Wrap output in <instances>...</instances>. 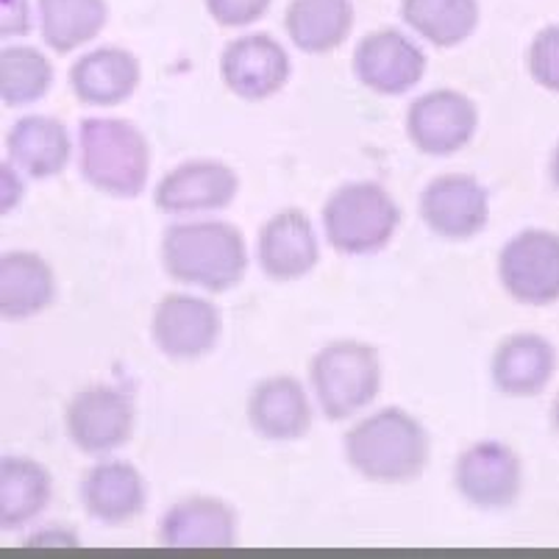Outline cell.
<instances>
[{
	"label": "cell",
	"mask_w": 559,
	"mask_h": 559,
	"mask_svg": "<svg viewBox=\"0 0 559 559\" xmlns=\"http://www.w3.org/2000/svg\"><path fill=\"white\" fill-rule=\"evenodd\" d=\"M345 460L376 485H406L426 471L429 435L399 406L376 412L345 435Z\"/></svg>",
	"instance_id": "cell-1"
},
{
	"label": "cell",
	"mask_w": 559,
	"mask_h": 559,
	"mask_svg": "<svg viewBox=\"0 0 559 559\" xmlns=\"http://www.w3.org/2000/svg\"><path fill=\"white\" fill-rule=\"evenodd\" d=\"M162 262L176 282L206 293H226L246 276L248 248L231 223H176L162 237Z\"/></svg>",
	"instance_id": "cell-2"
},
{
	"label": "cell",
	"mask_w": 559,
	"mask_h": 559,
	"mask_svg": "<svg viewBox=\"0 0 559 559\" xmlns=\"http://www.w3.org/2000/svg\"><path fill=\"white\" fill-rule=\"evenodd\" d=\"M81 176L98 192L136 198L151 173V145L136 126L120 117H86L79 129Z\"/></svg>",
	"instance_id": "cell-3"
},
{
	"label": "cell",
	"mask_w": 559,
	"mask_h": 559,
	"mask_svg": "<svg viewBox=\"0 0 559 559\" xmlns=\"http://www.w3.org/2000/svg\"><path fill=\"white\" fill-rule=\"evenodd\" d=\"M399 223V203L376 181L340 187L323 206L329 246L345 257H365L388 248Z\"/></svg>",
	"instance_id": "cell-4"
},
{
	"label": "cell",
	"mask_w": 559,
	"mask_h": 559,
	"mask_svg": "<svg viewBox=\"0 0 559 559\" xmlns=\"http://www.w3.org/2000/svg\"><path fill=\"white\" fill-rule=\"evenodd\" d=\"M314 395L329 420H345L373 404L381 390V362L373 345L337 340L314 354L309 365Z\"/></svg>",
	"instance_id": "cell-5"
},
{
	"label": "cell",
	"mask_w": 559,
	"mask_h": 559,
	"mask_svg": "<svg viewBox=\"0 0 559 559\" xmlns=\"http://www.w3.org/2000/svg\"><path fill=\"white\" fill-rule=\"evenodd\" d=\"M498 278L507 296L526 307L559 301V234L526 228L515 234L498 257Z\"/></svg>",
	"instance_id": "cell-6"
},
{
	"label": "cell",
	"mask_w": 559,
	"mask_h": 559,
	"mask_svg": "<svg viewBox=\"0 0 559 559\" xmlns=\"http://www.w3.org/2000/svg\"><path fill=\"white\" fill-rule=\"evenodd\" d=\"M64 426L79 451L109 454L123 449L134 435V404L123 390L93 384L73 395L64 409Z\"/></svg>",
	"instance_id": "cell-7"
},
{
	"label": "cell",
	"mask_w": 559,
	"mask_h": 559,
	"mask_svg": "<svg viewBox=\"0 0 559 559\" xmlns=\"http://www.w3.org/2000/svg\"><path fill=\"white\" fill-rule=\"evenodd\" d=\"M479 109L456 90H431L412 100L406 111V134L420 154L451 156L474 140Z\"/></svg>",
	"instance_id": "cell-8"
},
{
	"label": "cell",
	"mask_w": 559,
	"mask_h": 559,
	"mask_svg": "<svg viewBox=\"0 0 559 559\" xmlns=\"http://www.w3.org/2000/svg\"><path fill=\"white\" fill-rule=\"evenodd\" d=\"M454 487L467 504L481 510L515 504L523 487L521 456L496 440L471 445L454 465Z\"/></svg>",
	"instance_id": "cell-9"
},
{
	"label": "cell",
	"mask_w": 559,
	"mask_h": 559,
	"mask_svg": "<svg viewBox=\"0 0 559 559\" xmlns=\"http://www.w3.org/2000/svg\"><path fill=\"white\" fill-rule=\"evenodd\" d=\"M221 79L242 100H267L289 81V56L267 34H246L223 48Z\"/></svg>",
	"instance_id": "cell-10"
},
{
	"label": "cell",
	"mask_w": 559,
	"mask_h": 559,
	"mask_svg": "<svg viewBox=\"0 0 559 559\" xmlns=\"http://www.w3.org/2000/svg\"><path fill=\"white\" fill-rule=\"evenodd\" d=\"M221 312L206 298L170 293L162 298L151 318L156 348L170 359H198L210 354L221 337Z\"/></svg>",
	"instance_id": "cell-11"
},
{
	"label": "cell",
	"mask_w": 559,
	"mask_h": 559,
	"mask_svg": "<svg viewBox=\"0 0 559 559\" xmlns=\"http://www.w3.org/2000/svg\"><path fill=\"white\" fill-rule=\"evenodd\" d=\"M420 217L445 240H471L490 221L487 190L467 173H443L420 192Z\"/></svg>",
	"instance_id": "cell-12"
},
{
	"label": "cell",
	"mask_w": 559,
	"mask_h": 559,
	"mask_svg": "<svg viewBox=\"0 0 559 559\" xmlns=\"http://www.w3.org/2000/svg\"><path fill=\"white\" fill-rule=\"evenodd\" d=\"M354 73L376 95H404L426 73V53L406 34L379 28L354 50Z\"/></svg>",
	"instance_id": "cell-13"
},
{
	"label": "cell",
	"mask_w": 559,
	"mask_h": 559,
	"mask_svg": "<svg viewBox=\"0 0 559 559\" xmlns=\"http://www.w3.org/2000/svg\"><path fill=\"white\" fill-rule=\"evenodd\" d=\"M240 192V179L226 162L195 159L173 167L156 185L154 203L165 215L226 210Z\"/></svg>",
	"instance_id": "cell-14"
},
{
	"label": "cell",
	"mask_w": 559,
	"mask_h": 559,
	"mask_svg": "<svg viewBox=\"0 0 559 559\" xmlns=\"http://www.w3.org/2000/svg\"><path fill=\"white\" fill-rule=\"evenodd\" d=\"M259 264L273 282H298L318 264V237L301 210L273 215L259 231Z\"/></svg>",
	"instance_id": "cell-15"
},
{
	"label": "cell",
	"mask_w": 559,
	"mask_h": 559,
	"mask_svg": "<svg viewBox=\"0 0 559 559\" xmlns=\"http://www.w3.org/2000/svg\"><path fill=\"white\" fill-rule=\"evenodd\" d=\"M159 540L167 548H231L237 543V515L221 498H185L162 515Z\"/></svg>",
	"instance_id": "cell-16"
},
{
	"label": "cell",
	"mask_w": 559,
	"mask_h": 559,
	"mask_svg": "<svg viewBox=\"0 0 559 559\" xmlns=\"http://www.w3.org/2000/svg\"><path fill=\"white\" fill-rule=\"evenodd\" d=\"M248 420L264 440H301L312 426L307 390L293 376H271L259 381L248 399Z\"/></svg>",
	"instance_id": "cell-17"
},
{
	"label": "cell",
	"mask_w": 559,
	"mask_h": 559,
	"mask_svg": "<svg viewBox=\"0 0 559 559\" xmlns=\"http://www.w3.org/2000/svg\"><path fill=\"white\" fill-rule=\"evenodd\" d=\"M557 373V350L540 334H512L492 354V381L512 399H535Z\"/></svg>",
	"instance_id": "cell-18"
},
{
	"label": "cell",
	"mask_w": 559,
	"mask_h": 559,
	"mask_svg": "<svg viewBox=\"0 0 559 559\" xmlns=\"http://www.w3.org/2000/svg\"><path fill=\"white\" fill-rule=\"evenodd\" d=\"M81 504L95 521L123 526L145 510V481L129 462H100L81 481Z\"/></svg>",
	"instance_id": "cell-19"
},
{
	"label": "cell",
	"mask_w": 559,
	"mask_h": 559,
	"mask_svg": "<svg viewBox=\"0 0 559 559\" xmlns=\"http://www.w3.org/2000/svg\"><path fill=\"white\" fill-rule=\"evenodd\" d=\"M140 62L123 48H98L70 68L75 98L90 106H117L140 86Z\"/></svg>",
	"instance_id": "cell-20"
},
{
	"label": "cell",
	"mask_w": 559,
	"mask_h": 559,
	"mask_svg": "<svg viewBox=\"0 0 559 559\" xmlns=\"http://www.w3.org/2000/svg\"><path fill=\"white\" fill-rule=\"evenodd\" d=\"M56 278L39 253L7 251L0 259V314L12 323L37 318L53 304Z\"/></svg>",
	"instance_id": "cell-21"
},
{
	"label": "cell",
	"mask_w": 559,
	"mask_h": 559,
	"mask_svg": "<svg viewBox=\"0 0 559 559\" xmlns=\"http://www.w3.org/2000/svg\"><path fill=\"white\" fill-rule=\"evenodd\" d=\"M7 154L32 179H50L68 167L70 134L56 117L28 115L9 129Z\"/></svg>",
	"instance_id": "cell-22"
},
{
	"label": "cell",
	"mask_w": 559,
	"mask_h": 559,
	"mask_svg": "<svg viewBox=\"0 0 559 559\" xmlns=\"http://www.w3.org/2000/svg\"><path fill=\"white\" fill-rule=\"evenodd\" d=\"M289 39L304 53H332L348 39L354 28L350 0H289L284 14Z\"/></svg>",
	"instance_id": "cell-23"
},
{
	"label": "cell",
	"mask_w": 559,
	"mask_h": 559,
	"mask_svg": "<svg viewBox=\"0 0 559 559\" xmlns=\"http://www.w3.org/2000/svg\"><path fill=\"white\" fill-rule=\"evenodd\" d=\"M48 467L28 456H7L0 465V523L3 528H20L32 523L50 504Z\"/></svg>",
	"instance_id": "cell-24"
},
{
	"label": "cell",
	"mask_w": 559,
	"mask_h": 559,
	"mask_svg": "<svg viewBox=\"0 0 559 559\" xmlns=\"http://www.w3.org/2000/svg\"><path fill=\"white\" fill-rule=\"evenodd\" d=\"M39 17L45 45L56 53H73L104 32L109 7L106 0H39Z\"/></svg>",
	"instance_id": "cell-25"
},
{
	"label": "cell",
	"mask_w": 559,
	"mask_h": 559,
	"mask_svg": "<svg viewBox=\"0 0 559 559\" xmlns=\"http://www.w3.org/2000/svg\"><path fill=\"white\" fill-rule=\"evenodd\" d=\"M401 14L409 28L437 48H456L479 25L476 0H404Z\"/></svg>",
	"instance_id": "cell-26"
},
{
	"label": "cell",
	"mask_w": 559,
	"mask_h": 559,
	"mask_svg": "<svg viewBox=\"0 0 559 559\" xmlns=\"http://www.w3.org/2000/svg\"><path fill=\"white\" fill-rule=\"evenodd\" d=\"M53 84V64L34 48H3L0 53V95L7 106H25L43 98Z\"/></svg>",
	"instance_id": "cell-27"
},
{
	"label": "cell",
	"mask_w": 559,
	"mask_h": 559,
	"mask_svg": "<svg viewBox=\"0 0 559 559\" xmlns=\"http://www.w3.org/2000/svg\"><path fill=\"white\" fill-rule=\"evenodd\" d=\"M526 68L537 86L559 95V25H546L535 34L528 45Z\"/></svg>",
	"instance_id": "cell-28"
},
{
	"label": "cell",
	"mask_w": 559,
	"mask_h": 559,
	"mask_svg": "<svg viewBox=\"0 0 559 559\" xmlns=\"http://www.w3.org/2000/svg\"><path fill=\"white\" fill-rule=\"evenodd\" d=\"M273 0H203V7L210 12L221 28H246L262 20L271 9Z\"/></svg>",
	"instance_id": "cell-29"
},
{
	"label": "cell",
	"mask_w": 559,
	"mask_h": 559,
	"mask_svg": "<svg viewBox=\"0 0 559 559\" xmlns=\"http://www.w3.org/2000/svg\"><path fill=\"white\" fill-rule=\"evenodd\" d=\"M0 28L3 37H14V34H28L32 20H28V3L25 0H3V17H0Z\"/></svg>",
	"instance_id": "cell-30"
},
{
	"label": "cell",
	"mask_w": 559,
	"mask_h": 559,
	"mask_svg": "<svg viewBox=\"0 0 559 559\" xmlns=\"http://www.w3.org/2000/svg\"><path fill=\"white\" fill-rule=\"evenodd\" d=\"M23 198V181L14 173V162H3V212H12Z\"/></svg>",
	"instance_id": "cell-31"
},
{
	"label": "cell",
	"mask_w": 559,
	"mask_h": 559,
	"mask_svg": "<svg viewBox=\"0 0 559 559\" xmlns=\"http://www.w3.org/2000/svg\"><path fill=\"white\" fill-rule=\"evenodd\" d=\"M28 546H79V540L75 535H64V532H53V535L39 532V535L28 537Z\"/></svg>",
	"instance_id": "cell-32"
},
{
	"label": "cell",
	"mask_w": 559,
	"mask_h": 559,
	"mask_svg": "<svg viewBox=\"0 0 559 559\" xmlns=\"http://www.w3.org/2000/svg\"><path fill=\"white\" fill-rule=\"evenodd\" d=\"M548 170H551V185L559 190V142H557V148H554V154H551V167H548Z\"/></svg>",
	"instance_id": "cell-33"
},
{
	"label": "cell",
	"mask_w": 559,
	"mask_h": 559,
	"mask_svg": "<svg viewBox=\"0 0 559 559\" xmlns=\"http://www.w3.org/2000/svg\"><path fill=\"white\" fill-rule=\"evenodd\" d=\"M551 418H554V429L559 431V393L557 399H554V409H551Z\"/></svg>",
	"instance_id": "cell-34"
}]
</instances>
